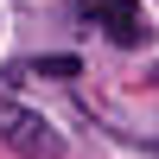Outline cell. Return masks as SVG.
Returning a JSON list of instances; mask_svg holds the SVG:
<instances>
[{
  "mask_svg": "<svg viewBox=\"0 0 159 159\" xmlns=\"http://www.w3.org/2000/svg\"><path fill=\"white\" fill-rule=\"evenodd\" d=\"M0 140L19 159H64V140L45 127V115L19 108V102H7V96H0Z\"/></svg>",
  "mask_w": 159,
  "mask_h": 159,
  "instance_id": "1",
  "label": "cell"
},
{
  "mask_svg": "<svg viewBox=\"0 0 159 159\" xmlns=\"http://www.w3.org/2000/svg\"><path fill=\"white\" fill-rule=\"evenodd\" d=\"M76 13H83L89 25H102V32H108L115 45H127V51L147 38V13H140V0H76Z\"/></svg>",
  "mask_w": 159,
  "mask_h": 159,
  "instance_id": "2",
  "label": "cell"
},
{
  "mask_svg": "<svg viewBox=\"0 0 159 159\" xmlns=\"http://www.w3.org/2000/svg\"><path fill=\"white\" fill-rule=\"evenodd\" d=\"M25 70H32V76H57V83H64V76H76V70H83V64H76L70 51H51V57H32V64H25Z\"/></svg>",
  "mask_w": 159,
  "mask_h": 159,
  "instance_id": "3",
  "label": "cell"
}]
</instances>
